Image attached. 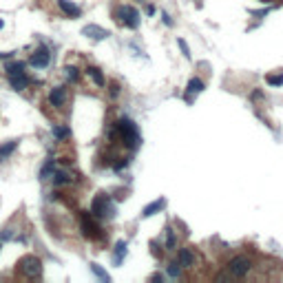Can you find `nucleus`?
I'll return each instance as SVG.
<instances>
[{"label": "nucleus", "mask_w": 283, "mask_h": 283, "mask_svg": "<svg viewBox=\"0 0 283 283\" xmlns=\"http://www.w3.org/2000/svg\"><path fill=\"white\" fill-rule=\"evenodd\" d=\"M179 265L181 268H193L195 265V254L191 248H181L179 250Z\"/></svg>", "instance_id": "nucleus-13"}, {"label": "nucleus", "mask_w": 283, "mask_h": 283, "mask_svg": "<svg viewBox=\"0 0 283 283\" xmlns=\"http://www.w3.org/2000/svg\"><path fill=\"white\" fill-rule=\"evenodd\" d=\"M126 252H129V250H126V243H124V241H120L118 246H115V252H113V263H115V265H120V263H122V259L126 257Z\"/></svg>", "instance_id": "nucleus-20"}, {"label": "nucleus", "mask_w": 283, "mask_h": 283, "mask_svg": "<svg viewBox=\"0 0 283 283\" xmlns=\"http://www.w3.org/2000/svg\"><path fill=\"white\" fill-rule=\"evenodd\" d=\"M55 173V159H47L40 170V179H49V177H53Z\"/></svg>", "instance_id": "nucleus-19"}, {"label": "nucleus", "mask_w": 283, "mask_h": 283, "mask_svg": "<svg viewBox=\"0 0 283 283\" xmlns=\"http://www.w3.org/2000/svg\"><path fill=\"white\" fill-rule=\"evenodd\" d=\"M265 80H268V84H272V86H281L283 84V75H268Z\"/></svg>", "instance_id": "nucleus-25"}, {"label": "nucleus", "mask_w": 283, "mask_h": 283, "mask_svg": "<svg viewBox=\"0 0 283 283\" xmlns=\"http://www.w3.org/2000/svg\"><path fill=\"white\" fill-rule=\"evenodd\" d=\"M118 93H120V84L118 82H111V96L118 98Z\"/></svg>", "instance_id": "nucleus-27"}, {"label": "nucleus", "mask_w": 283, "mask_h": 283, "mask_svg": "<svg viewBox=\"0 0 283 283\" xmlns=\"http://www.w3.org/2000/svg\"><path fill=\"white\" fill-rule=\"evenodd\" d=\"M177 42H179V47H181V51H184V55H186V58H191V51H188V44H186L184 40H181V38H179V40H177Z\"/></svg>", "instance_id": "nucleus-28"}, {"label": "nucleus", "mask_w": 283, "mask_h": 283, "mask_svg": "<svg viewBox=\"0 0 283 283\" xmlns=\"http://www.w3.org/2000/svg\"><path fill=\"white\" fill-rule=\"evenodd\" d=\"M18 148V140H11V142H5L3 146H0V162H5V159H9V155Z\"/></svg>", "instance_id": "nucleus-15"}, {"label": "nucleus", "mask_w": 283, "mask_h": 283, "mask_svg": "<svg viewBox=\"0 0 283 283\" xmlns=\"http://www.w3.org/2000/svg\"><path fill=\"white\" fill-rule=\"evenodd\" d=\"M66 184H71V175L66 173V170H55L53 173V186H66Z\"/></svg>", "instance_id": "nucleus-18"}, {"label": "nucleus", "mask_w": 283, "mask_h": 283, "mask_svg": "<svg viewBox=\"0 0 283 283\" xmlns=\"http://www.w3.org/2000/svg\"><path fill=\"white\" fill-rule=\"evenodd\" d=\"M91 215L96 219H113L115 206H113V202H111V197L104 195V193H100V195L93 197V202H91Z\"/></svg>", "instance_id": "nucleus-2"}, {"label": "nucleus", "mask_w": 283, "mask_h": 283, "mask_svg": "<svg viewBox=\"0 0 283 283\" xmlns=\"http://www.w3.org/2000/svg\"><path fill=\"white\" fill-rule=\"evenodd\" d=\"M162 20H164V25H168V27L173 25V20H170V16L166 14V11H162Z\"/></svg>", "instance_id": "nucleus-29"}, {"label": "nucleus", "mask_w": 283, "mask_h": 283, "mask_svg": "<svg viewBox=\"0 0 283 283\" xmlns=\"http://www.w3.org/2000/svg\"><path fill=\"white\" fill-rule=\"evenodd\" d=\"M53 135L58 140H64V137H69V129L66 126H53Z\"/></svg>", "instance_id": "nucleus-24"}, {"label": "nucleus", "mask_w": 283, "mask_h": 283, "mask_svg": "<svg viewBox=\"0 0 283 283\" xmlns=\"http://www.w3.org/2000/svg\"><path fill=\"white\" fill-rule=\"evenodd\" d=\"M164 206H166V199H155L153 204H148V206L142 210V217H153V215L157 213V210H162Z\"/></svg>", "instance_id": "nucleus-14"}, {"label": "nucleus", "mask_w": 283, "mask_h": 283, "mask_svg": "<svg viewBox=\"0 0 283 283\" xmlns=\"http://www.w3.org/2000/svg\"><path fill=\"white\" fill-rule=\"evenodd\" d=\"M49 64H51V51L44 44L29 55V66H33V69H47Z\"/></svg>", "instance_id": "nucleus-7"}, {"label": "nucleus", "mask_w": 283, "mask_h": 283, "mask_svg": "<svg viewBox=\"0 0 283 283\" xmlns=\"http://www.w3.org/2000/svg\"><path fill=\"white\" fill-rule=\"evenodd\" d=\"M49 104L53 109H62L66 104V86H53L49 91Z\"/></svg>", "instance_id": "nucleus-8"}, {"label": "nucleus", "mask_w": 283, "mask_h": 283, "mask_svg": "<svg viewBox=\"0 0 283 283\" xmlns=\"http://www.w3.org/2000/svg\"><path fill=\"white\" fill-rule=\"evenodd\" d=\"M58 7L64 16H69V18H80L82 16V9L77 7L75 3H71V0H58Z\"/></svg>", "instance_id": "nucleus-10"}, {"label": "nucleus", "mask_w": 283, "mask_h": 283, "mask_svg": "<svg viewBox=\"0 0 283 283\" xmlns=\"http://www.w3.org/2000/svg\"><path fill=\"white\" fill-rule=\"evenodd\" d=\"M115 133L120 135L122 144H126L129 148H137V146H140V133H137V126L133 124L129 118L118 120V124H115Z\"/></svg>", "instance_id": "nucleus-1"}, {"label": "nucleus", "mask_w": 283, "mask_h": 283, "mask_svg": "<svg viewBox=\"0 0 283 283\" xmlns=\"http://www.w3.org/2000/svg\"><path fill=\"white\" fill-rule=\"evenodd\" d=\"M80 226H82V235H84L86 239H100V237H102V228H100L96 221H93L91 213H82Z\"/></svg>", "instance_id": "nucleus-6"}, {"label": "nucleus", "mask_w": 283, "mask_h": 283, "mask_svg": "<svg viewBox=\"0 0 283 283\" xmlns=\"http://www.w3.org/2000/svg\"><path fill=\"white\" fill-rule=\"evenodd\" d=\"M202 91H204V82L199 80V77H193L186 86V102H193V96H197V93H202Z\"/></svg>", "instance_id": "nucleus-12"}, {"label": "nucleus", "mask_w": 283, "mask_h": 283, "mask_svg": "<svg viewBox=\"0 0 283 283\" xmlns=\"http://www.w3.org/2000/svg\"><path fill=\"white\" fill-rule=\"evenodd\" d=\"M9 77V84L14 91H25L27 86H29V77H27V73L22 71V73H14V75H7Z\"/></svg>", "instance_id": "nucleus-11"}, {"label": "nucleus", "mask_w": 283, "mask_h": 283, "mask_svg": "<svg viewBox=\"0 0 283 283\" xmlns=\"http://www.w3.org/2000/svg\"><path fill=\"white\" fill-rule=\"evenodd\" d=\"M252 270V261L248 257H243V254H239V257H232L230 263H228V272L232 276H237V279H243V276H248V272Z\"/></svg>", "instance_id": "nucleus-5"}, {"label": "nucleus", "mask_w": 283, "mask_h": 283, "mask_svg": "<svg viewBox=\"0 0 283 283\" xmlns=\"http://www.w3.org/2000/svg\"><path fill=\"white\" fill-rule=\"evenodd\" d=\"M27 69V64L22 60H16V62H7L5 64V73L7 75H14V73H22Z\"/></svg>", "instance_id": "nucleus-17"}, {"label": "nucleus", "mask_w": 283, "mask_h": 283, "mask_svg": "<svg viewBox=\"0 0 283 283\" xmlns=\"http://www.w3.org/2000/svg\"><path fill=\"white\" fill-rule=\"evenodd\" d=\"M82 36L91 38V40H107L111 33L107 29H102V27H98V25H86L84 29H82Z\"/></svg>", "instance_id": "nucleus-9"}, {"label": "nucleus", "mask_w": 283, "mask_h": 283, "mask_svg": "<svg viewBox=\"0 0 283 283\" xmlns=\"http://www.w3.org/2000/svg\"><path fill=\"white\" fill-rule=\"evenodd\" d=\"M64 75H66V80H69V82H77V80H80V73H77L75 66H64Z\"/></svg>", "instance_id": "nucleus-23"}, {"label": "nucleus", "mask_w": 283, "mask_h": 283, "mask_svg": "<svg viewBox=\"0 0 283 283\" xmlns=\"http://www.w3.org/2000/svg\"><path fill=\"white\" fill-rule=\"evenodd\" d=\"M168 274L173 276V279H177V276H179V263H177V261L168 263Z\"/></svg>", "instance_id": "nucleus-26"}, {"label": "nucleus", "mask_w": 283, "mask_h": 283, "mask_svg": "<svg viewBox=\"0 0 283 283\" xmlns=\"http://www.w3.org/2000/svg\"><path fill=\"white\" fill-rule=\"evenodd\" d=\"M3 27H5V22H3V20H0V29H3Z\"/></svg>", "instance_id": "nucleus-31"}, {"label": "nucleus", "mask_w": 283, "mask_h": 283, "mask_svg": "<svg viewBox=\"0 0 283 283\" xmlns=\"http://www.w3.org/2000/svg\"><path fill=\"white\" fill-rule=\"evenodd\" d=\"M177 246V237H175V230H166V250H175Z\"/></svg>", "instance_id": "nucleus-21"}, {"label": "nucleus", "mask_w": 283, "mask_h": 283, "mask_svg": "<svg viewBox=\"0 0 283 283\" xmlns=\"http://www.w3.org/2000/svg\"><path fill=\"white\" fill-rule=\"evenodd\" d=\"M91 272H93V274H96V276H98V279H100V281H104V283H107V281H111V276H109L107 272H104V270H102V268H100V265H98V263H91Z\"/></svg>", "instance_id": "nucleus-22"}, {"label": "nucleus", "mask_w": 283, "mask_h": 283, "mask_svg": "<svg viewBox=\"0 0 283 283\" xmlns=\"http://www.w3.org/2000/svg\"><path fill=\"white\" fill-rule=\"evenodd\" d=\"M115 20L122 27H126V29H137V25H140V11L131 7V5H122V7L115 9Z\"/></svg>", "instance_id": "nucleus-3"}, {"label": "nucleus", "mask_w": 283, "mask_h": 283, "mask_svg": "<svg viewBox=\"0 0 283 283\" xmlns=\"http://www.w3.org/2000/svg\"><path fill=\"white\" fill-rule=\"evenodd\" d=\"M18 270H20L22 276H27V279H40V274H42V261L38 257H33V254H27V257L20 259Z\"/></svg>", "instance_id": "nucleus-4"}, {"label": "nucleus", "mask_w": 283, "mask_h": 283, "mask_svg": "<svg viewBox=\"0 0 283 283\" xmlns=\"http://www.w3.org/2000/svg\"><path fill=\"white\" fill-rule=\"evenodd\" d=\"M11 60V58H14V51H9V53H3V51H0V60Z\"/></svg>", "instance_id": "nucleus-30"}, {"label": "nucleus", "mask_w": 283, "mask_h": 283, "mask_svg": "<svg viewBox=\"0 0 283 283\" xmlns=\"http://www.w3.org/2000/svg\"><path fill=\"white\" fill-rule=\"evenodd\" d=\"M86 75L91 77L93 82H96L98 86H107V80H104V75H102V71L98 69V66H88L86 69Z\"/></svg>", "instance_id": "nucleus-16"}]
</instances>
